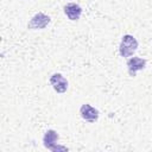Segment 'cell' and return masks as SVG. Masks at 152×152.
I'll return each instance as SVG.
<instances>
[{
  "label": "cell",
  "instance_id": "6da1fadb",
  "mask_svg": "<svg viewBox=\"0 0 152 152\" xmlns=\"http://www.w3.org/2000/svg\"><path fill=\"white\" fill-rule=\"evenodd\" d=\"M138 49V40L132 34H125L121 38L119 51L122 57H131Z\"/></svg>",
  "mask_w": 152,
  "mask_h": 152
},
{
  "label": "cell",
  "instance_id": "7a4b0ae2",
  "mask_svg": "<svg viewBox=\"0 0 152 152\" xmlns=\"http://www.w3.org/2000/svg\"><path fill=\"white\" fill-rule=\"evenodd\" d=\"M58 139H59V135L57 134L56 131H53V129H48V131L45 132V134H44V138H43L44 146H45L46 148L53 151V152L59 151V150H62V151H68V148L64 147V146H58V145L56 146Z\"/></svg>",
  "mask_w": 152,
  "mask_h": 152
},
{
  "label": "cell",
  "instance_id": "3957f363",
  "mask_svg": "<svg viewBox=\"0 0 152 152\" xmlns=\"http://www.w3.org/2000/svg\"><path fill=\"white\" fill-rule=\"evenodd\" d=\"M50 21H51V19L49 15L39 12L31 18V20L27 24V27L30 30H42V28H45L50 24Z\"/></svg>",
  "mask_w": 152,
  "mask_h": 152
},
{
  "label": "cell",
  "instance_id": "277c9868",
  "mask_svg": "<svg viewBox=\"0 0 152 152\" xmlns=\"http://www.w3.org/2000/svg\"><path fill=\"white\" fill-rule=\"evenodd\" d=\"M50 83H51L52 88H53L57 93H59V94L65 93L66 89H68V81H66V78H65L62 74H57V72H56V74L51 75V77H50Z\"/></svg>",
  "mask_w": 152,
  "mask_h": 152
},
{
  "label": "cell",
  "instance_id": "5b68a950",
  "mask_svg": "<svg viewBox=\"0 0 152 152\" xmlns=\"http://www.w3.org/2000/svg\"><path fill=\"white\" fill-rule=\"evenodd\" d=\"M80 114L82 116L83 120L88 121V122H95L99 119V110L96 108H94L93 106H90L89 103H84L81 106L80 108Z\"/></svg>",
  "mask_w": 152,
  "mask_h": 152
},
{
  "label": "cell",
  "instance_id": "8992f818",
  "mask_svg": "<svg viewBox=\"0 0 152 152\" xmlns=\"http://www.w3.org/2000/svg\"><path fill=\"white\" fill-rule=\"evenodd\" d=\"M146 65V61L144 58H140V57H132L127 61V69H128V74L129 76L134 77L137 71L139 70H142Z\"/></svg>",
  "mask_w": 152,
  "mask_h": 152
},
{
  "label": "cell",
  "instance_id": "52a82bcc",
  "mask_svg": "<svg viewBox=\"0 0 152 152\" xmlns=\"http://www.w3.org/2000/svg\"><path fill=\"white\" fill-rule=\"evenodd\" d=\"M64 13L70 20H78L82 14V8L80 5L70 2L64 6Z\"/></svg>",
  "mask_w": 152,
  "mask_h": 152
}]
</instances>
